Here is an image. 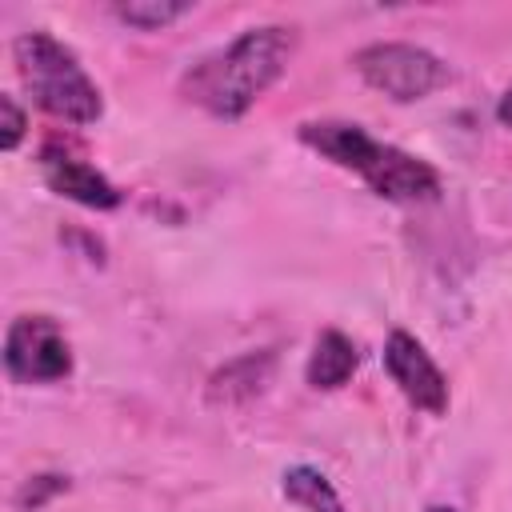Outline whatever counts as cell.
Here are the masks:
<instances>
[{"mask_svg": "<svg viewBox=\"0 0 512 512\" xmlns=\"http://www.w3.org/2000/svg\"><path fill=\"white\" fill-rule=\"evenodd\" d=\"M424 512H460V508H456V504H428Z\"/></svg>", "mask_w": 512, "mask_h": 512, "instance_id": "15", "label": "cell"}, {"mask_svg": "<svg viewBox=\"0 0 512 512\" xmlns=\"http://www.w3.org/2000/svg\"><path fill=\"white\" fill-rule=\"evenodd\" d=\"M296 140L320 160L352 172L372 196L388 204H428L444 192V176L416 152H404L380 136H372L356 120H304L296 124Z\"/></svg>", "mask_w": 512, "mask_h": 512, "instance_id": "2", "label": "cell"}, {"mask_svg": "<svg viewBox=\"0 0 512 512\" xmlns=\"http://www.w3.org/2000/svg\"><path fill=\"white\" fill-rule=\"evenodd\" d=\"M36 168H40V180H44L56 196H64V200H72V204H80V208L112 212V208L124 204V192H120L96 164H88L84 156H76L72 148L56 144V140L40 148Z\"/></svg>", "mask_w": 512, "mask_h": 512, "instance_id": "7", "label": "cell"}, {"mask_svg": "<svg viewBox=\"0 0 512 512\" xmlns=\"http://www.w3.org/2000/svg\"><path fill=\"white\" fill-rule=\"evenodd\" d=\"M0 116H4V124H0V148L4 152H16L20 144H24V136H28V112H24V104L16 100V96H0Z\"/></svg>", "mask_w": 512, "mask_h": 512, "instance_id": "13", "label": "cell"}, {"mask_svg": "<svg viewBox=\"0 0 512 512\" xmlns=\"http://www.w3.org/2000/svg\"><path fill=\"white\" fill-rule=\"evenodd\" d=\"M272 360H276L272 352H248V356L224 364L208 380V400L212 404H240V400L256 396L272 376Z\"/></svg>", "mask_w": 512, "mask_h": 512, "instance_id": "9", "label": "cell"}, {"mask_svg": "<svg viewBox=\"0 0 512 512\" xmlns=\"http://www.w3.org/2000/svg\"><path fill=\"white\" fill-rule=\"evenodd\" d=\"M12 64L16 80L28 92V100L48 112L60 124L92 128L104 116V92L80 64L76 48H68L60 36L44 28H28L12 40Z\"/></svg>", "mask_w": 512, "mask_h": 512, "instance_id": "3", "label": "cell"}, {"mask_svg": "<svg viewBox=\"0 0 512 512\" xmlns=\"http://www.w3.org/2000/svg\"><path fill=\"white\" fill-rule=\"evenodd\" d=\"M352 68L372 92L388 96L392 104H416L452 80L448 64L432 48L408 40H376L356 48Z\"/></svg>", "mask_w": 512, "mask_h": 512, "instance_id": "4", "label": "cell"}, {"mask_svg": "<svg viewBox=\"0 0 512 512\" xmlns=\"http://www.w3.org/2000/svg\"><path fill=\"white\" fill-rule=\"evenodd\" d=\"M292 48L296 36L284 24L244 28L228 44L204 52L184 68L180 96L216 120H240L284 76Z\"/></svg>", "mask_w": 512, "mask_h": 512, "instance_id": "1", "label": "cell"}, {"mask_svg": "<svg viewBox=\"0 0 512 512\" xmlns=\"http://www.w3.org/2000/svg\"><path fill=\"white\" fill-rule=\"evenodd\" d=\"M72 488V480L64 472H32L20 480V488L12 492V508L16 512H40L48 508L56 496H64Z\"/></svg>", "mask_w": 512, "mask_h": 512, "instance_id": "12", "label": "cell"}, {"mask_svg": "<svg viewBox=\"0 0 512 512\" xmlns=\"http://www.w3.org/2000/svg\"><path fill=\"white\" fill-rule=\"evenodd\" d=\"M496 120H500L504 128H512V88H504V96L496 100Z\"/></svg>", "mask_w": 512, "mask_h": 512, "instance_id": "14", "label": "cell"}, {"mask_svg": "<svg viewBox=\"0 0 512 512\" xmlns=\"http://www.w3.org/2000/svg\"><path fill=\"white\" fill-rule=\"evenodd\" d=\"M280 496L304 512H348L336 484L316 464H292L280 472Z\"/></svg>", "mask_w": 512, "mask_h": 512, "instance_id": "10", "label": "cell"}, {"mask_svg": "<svg viewBox=\"0 0 512 512\" xmlns=\"http://www.w3.org/2000/svg\"><path fill=\"white\" fill-rule=\"evenodd\" d=\"M384 372L388 380L396 384V392L424 416H444L448 404H452V392H448V376L444 368L436 364V356L424 348L420 336H412L408 328H392L384 336Z\"/></svg>", "mask_w": 512, "mask_h": 512, "instance_id": "6", "label": "cell"}, {"mask_svg": "<svg viewBox=\"0 0 512 512\" xmlns=\"http://www.w3.org/2000/svg\"><path fill=\"white\" fill-rule=\"evenodd\" d=\"M188 12H192L188 0H116L112 4V16L136 32H164Z\"/></svg>", "mask_w": 512, "mask_h": 512, "instance_id": "11", "label": "cell"}, {"mask_svg": "<svg viewBox=\"0 0 512 512\" xmlns=\"http://www.w3.org/2000/svg\"><path fill=\"white\" fill-rule=\"evenodd\" d=\"M4 372L12 384H60L76 368L64 324L48 312H20L4 328Z\"/></svg>", "mask_w": 512, "mask_h": 512, "instance_id": "5", "label": "cell"}, {"mask_svg": "<svg viewBox=\"0 0 512 512\" xmlns=\"http://www.w3.org/2000/svg\"><path fill=\"white\" fill-rule=\"evenodd\" d=\"M360 372V344L340 328H320L304 360V380L316 392H336Z\"/></svg>", "mask_w": 512, "mask_h": 512, "instance_id": "8", "label": "cell"}]
</instances>
